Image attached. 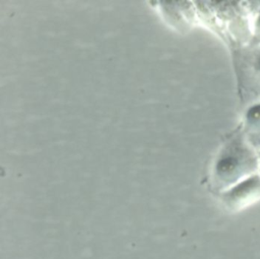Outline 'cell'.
<instances>
[{
  "instance_id": "6da1fadb",
  "label": "cell",
  "mask_w": 260,
  "mask_h": 259,
  "mask_svg": "<svg viewBox=\"0 0 260 259\" xmlns=\"http://www.w3.org/2000/svg\"><path fill=\"white\" fill-rule=\"evenodd\" d=\"M256 159L253 154L243 146L236 147L235 153L224 155L217 164V174L228 183L237 181L246 175L249 170L254 169Z\"/></svg>"
},
{
  "instance_id": "7a4b0ae2",
  "label": "cell",
  "mask_w": 260,
  "mask_h": 259,
  "mask_svg": "<svg viewBox=\"0 0 260 259\" xmlns=\"http://www.w3.org/2000/svg\"><path fill=\"white\" fill-rule=\"evenodd\" d=\"M224 202L233 209H241L260 199V177L253 175L228 191Z\"/></svg>"
},
{
  "instance_id": "3957f363",
  "label": "cell",
  "mask_w": 260,
  "mask_h": 259,
  "mask_svg": "<svg viewBox=\"0 0 260 259\" xmlns=\"http://www.w3.org/2000/svg\"><path fill=\"white\" fill-rule=\"evenodd\" d=\"M248 131L255 146H260V104L253 106L247 112Z\"/></svg>"
},
{
  "instance_id": "277c9868",
  "label": "cell",
  "mask_w": 260,
  "mask_h": 259,
  "mask_svg": "<svg viewBox=\"0 0 260 259\" xmlns=\"http://www.w3.org/2000/svg\"><path fill=\"white\" fill-rule=\"evenodd\" d=\"M258 23H259V25H260V18H259V21H258Z\"/></svg>"
}]
</instances>
